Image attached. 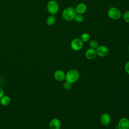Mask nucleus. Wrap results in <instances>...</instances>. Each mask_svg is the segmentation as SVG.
<instances>
[{
  "label": "nucleus",
  "mask_w": 129,
  "mask_h": 129,
  "mask_svg": "<svg viewBox=\"0 0 129 129\" xmlns=\"http://www.w3.org/2000/svg\"><path fill=\"white\" fill-rule=\"evenodd\" d=\"M77 13L75 8L72 7H69L65 8L62 13V18L67 21H71L74 19Z\"/></svg>",
  "instance_id": "1"
},
{
  "label": "nucleus",
  "mask_w": 129,
  "mask_h": 129,
  "mask_svg": "<svg viewBox=\"0 0 129 129\" xmlns=\"http://www.w3.org/2000/svg\"><path fill=\"white\" fill-rule=\"evenodd\" d=\"M80 77L79 72L76 70H71L69 71L66 74L65 79L66 82L71 84H73L77 82Z\"/></svg>",
  "instance_id": "2"
},
{
  "label": "nucleus",
  "mask_w": 129,
  "mask_h": 129,
  "mask_svg": "<svg viewBox=\"0 0 129 129\" xmlns=\"http://www.w3.org/2000/svg\"><path fill=\"white\" fill-rule=\"evenodd\" d=\"M46 8L49 13L52 15L56 14L59 10L58 4L54 0H50L48 1L47 3Z\"/></svg>",
  "instance_id": "3"
},
{
  "label": "nucleus",
  "mask_w": 129,
  "mask_h": 129,
  "mask_svg": "<svg viewBox=\"0 0 129 129\" xmlns=\"http://www.w3.org/2000/svg\"><path fill=\"white\" fill-rule=\"evenodd\" d=\"M108 17L113 20H117L120 18L121 16V11L116 7H111L107 11Z\"/></svg>",
  "instance_id": "4"
},
{
  "label": "nucleus",
  "mask_w": 129,
  "mask_h": 129,
  "mask_svg": "<svg viewBox=\"0 0 129 129\" xmlns=\"http://www.w3.org/2000/svg\"><path fill=\"white\" fill-rule=\"evenodd\" d=\"M83 46V42L80 38H76L73 39L71 42V47L75 51L81 50Z\"/></svg>",
  "instance_id": "5"
},
{
  "label": "nucleus",
  "mask_w": 129,
  "mask_h": 129,
  "mask_svg": "<svg viewBox=\"0 0 129 129\" xmlns=\"http://www.w3.org/2000/svg\"><path fill=\"white\" fill-rule=\"evenodd\" d=\"M97 55L100 57H104L106 56L109 52L108 47L104 45H100L95 49Z\"/></svg>",
  "instance_id": "6"
},
{
  "label": "nucleus",
  "mask_w": 129,
  "mask_h": 129,
  "mask_svg": "<svg viewBox=\"0 0 129 129\" xmlns=\"http://www.w3.org/2000/svg\"><path fill=\"white\" fill-rule=\"evenodd\" d=\"M118 129H129V119L122 117L119 119L117 126Z\"/></svg>",
  "instance_id": "7"
},
{
  "label": "nucleus",
  "mask_w": 129,
  "mask_h": 129,
  "mask_svg": "<svg viewBox=\"0 0 129 129\" xmlns=\"http://www.w3.org/2000/svg\"><path fill=\"white\" fill-rule=\"evenodd\" d=\"M49 127L50 129H60L61 127L60 121L57 118H52L49 122Z\"/></svg>",
  "instance_id": "8"
},
{
  "label": "nucleus",
  "mask_w": 129,
  "mask_h": 129,
  "mask_svg": "<svg viewBox=\"0 0 129 129\" xmlns=\"http://www.w3.org/2000/svg\"><path fill=\"white\" fill-rule=\"evenodd\" d=\"M87 6L85 3H81L78 4L75 8L76 13L77 14H80L82 15L85 13L87 11Z\"/></svg>",
  "instance_id": "9"
},
{
  "label": "nucleus",
  "mask_w": 129,
  "mask_h": 129,
  "mask_svg": "<svg viewBox=\"0 0 129 129\" xmlns=\"http://www.w3.org/2000/svg\"><path fill=\"white\" fill-rule=\"evenodd\" d=\"M53 76L56 80L58 81H62L65 79L66 74L62 71L57 70L54 72Z\"/></svg>",
  "instance_id": "10"
},
{
  "label": "nucleus",
  "mask_w": 129,
  "mask_h": 129,
  "mask_svg": "<svg viewBox=\"0 0 129 129\" xmlns=\"http://www.w3.org/2000/svg\"><path fill=\"white\" fill-rule=\"evenodd\" d=\"M100 122L104 125H108L111 122L110 116L106 113L102 114L100 116Z\"/></svg>",
  "instance_id": "11"
},
{
  "label": "nucleus",
  "mask_w": 129,
  "mask_h": 129,
  "mask_svg": "<svg viewBox=\"0 0 129 129\" xmlns=\"http://www.w3.org/2000/svg\"><path fill=\"white\" fill-rule=\"evenodd\" d=\"M85 55L86 57L88 59H93L96 57L97 55L96 50L91 48H88L86 50Z\"/></svg>",
  "instance_id": "12"
},
{
  "label": "nucleus",
  "mask_w": 129,
  "mask_h": 129,
  "mask_svg": "<svg viewBox=\"0 0 129 129\" xmlns=\"http://www.w3.org/2000/svg\"><path fill=\"white\" fill-rule=\"evenodd\" d=\"M11 102V98L7 95H4L1 98L0 103L3 106H8Z\"/></svg>",
  "instance_id": "13"
},
{
  "label": "nucleus",
  "mask_w": 129,
  "mask_h": 129,
  "mask_svg": "<svg viewBox=\"0 0 129 129\" xmlns=\"http://www.w3.org/2000/svg\"><path fill=\"white\" fill-rule=\"evenodd\" d=\"M56 22V19L54 15H50L47 17L46 19V24L48 26H52Z\"/></svg>",
  "instance_id": "14"
},
{
  "label": "nucleus",
  "mask_w": 129,
  "mask_h": 129,
  "mask_svg": "<svg viewBox=\"0 0 129 129\" xmlns=\"http://www.w3.org/2000/svg\"><path fill=\"white\" fill-rule=\"evenodd\" d=\"M90 38V36L88 33H84L81 35V40L83 41V42H88Z\"/></svg>",
  "instance_id": "15"
},
{
  "label": "nucleus",
  "mask_w": 129,
  "mask_h": 129,
  "mask_svg": "<svg viewBox=\"0 0 129 129\" xmlns=\"http://www.w3.org/2000/svg\"><path fill=\"white\" fill-rule=\"evenodd\" d=\"M74 20L77 23H81L84 21V17L83 15L77 13L75 16Z\"/></svg>",
  "instance_id": "16"
},
{
  "label": "nucleus",
  "mask_w": 129,
  "mask_h": 129,
  "mask_svg": "<svg viewBox=\"0 0 129 129\" xmlns=\"http://www.w3.org/2000/svg\"><path fill=\"white\" fill-rule=\"evenodd\" d=\"M89 46L90 48L96 49L99 46L98 42L95 40H92L89 42Z\"/></svg>",
  "instance_id": "17"
},
{
  "label": "nucleus",
  "mask_w": 129,
  "mask_h": 129,
  "mask_svg": "<svg viewBox=\"0 0 129 129\" xmlns=\"http://www.w3.org/2000/svg\"><path fill=\"white\" fill-rule=\"evenodd\" d=\"M123 19L125 22L129 23V10H127L124 13Z\"/></svg>",
  "instance_id": "18"
},
{
  "label": "nucleus",
  "mask_w": 129,
  "mask_h": 129,
  "mask_svg": "<svg viewBox=\"0 0 129 129\" xmlns=\"http://www.w3.org/2000/svg\"><path fill=\"white\" fill-rule=\"evenodd\" d=\"M62 86H63V88L64 89L69 90H70L71 88L72 84H71L70 83H68L67 82H66L63 83Z\"/></svg>",
  "instance_id": "19"
},
{
  "label": "nucleus",
  "mask_w": 129,
  "mask_h": 129,
  "mask_svg": "<svg viewBox=\"0 0 129 129\" xmlns=\"http://www.w3.org/2000/svg\"><path fill=\"white\" fill-rule=\"evenodd\" d=\"M124 69H125V71L126 72V73L129 75V61H127L125 64V66H124Z\"/></svg>",
  "instance_id": "20"
},
{
  "label": "nucleus",
  "mask_w": 129,
  "mask_h": 129,
  "mask_svg": "<svg viewBox=\"0 0 129 129\" xmlns=\"http://www.w3.org/2000/svg\"><path fill=\"white\" fill-rule=\"evenodd\" d=\"M4 95V91L3 89L0 87V98Z\"/></svg>",
  "instance_id": "21"
},
{
  "label": "nucleus",
  "mask_w": 129,
  "mask_h": 129,
  "mask_svg": "<svg viewBox=\"0 0 129 129\" xmlns=\"http://www.w3.org/2000/svg\"><path fill=\"white\" fill-rule=\"evenodd\" d=\"M128 50H129V45H128Z\"/></svg>",
  "instance_id": "22"
},
{
  "label": "nucleus",
  "mask_w": 129,
  "mask_h": 129,
  "mask_svg": "<svg viewBox=\"0 0 129 129\" xmlns=\"http://www.w3.org/2000/svg\"><path fill=\"white\" fill-rule=\"evenodd\" d=\"M116 129H118V128H116Z\"/></svg>",
  "instance_id": "23"
},
{
  "label": "nucleus",
  "mask_w": 129,
  "mask_h": 129,
  "mask_svg": "<svg viewBox=\"0 0 129 129\" xmlns=\"http://www.w3.org/2000/svg\"><path fill=\"white\" fill-rule=\"evenodd\" d=\"M0 100H1V98H0Z\"/></svg>",
  "instance_id": "24"
}]
</instances>
